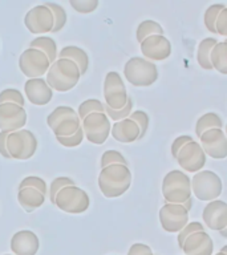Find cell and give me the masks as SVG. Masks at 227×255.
<instances>
[{
  "mask_svg": "<svg viewBox=\"0 0 227 255\" xmlns=\"http://www.w3.org/2000/svg\"><path fill=\"white\" fill-rule=\"evenodd\" d=\"M59 59H68L71 60L72 63H75L77 65L80 71V75L83 76L88 72L89 68V56L83 48L75 47V45H68L64 47L61 51L57 53Z\"/></svg>",
  "mask_w": 227,
  "mask_h": 255,
  "instance_id": "7402d4cb",
  "label": "cell"
},
{
  "mask_svg": "<svg viewBox=\"0 0 227 255\" xmlns=\"http://www.w3.org/2000/svg\"><path fill=\"white\" fill-rule=\"evenodd\" d=\"M219 233L222 234L223 238H227V229H223V230H221V231H219Z\"/></svg>",
  "mask_w": 227,
  "mask_h": 255,
  "instance_id": "c3c4849f",
  "label": "cell"
},
{
  "mask_svg": "<svg viewBox=\"0 0 227 255\" xmlns=\"http://www.w3.org/2000/svg\"><path fill=\"white\" fill-rule=\"evenodd\" d=\"M24 24L33 35H43L53 29V16L44 4H40L25 13Z\"/></svg>",
  "mask_w": 227,
  "mask_h": 255,
  "instance_id": "7c38bea8",
  "label": "cell"
},
{
  "mask_svg": "<svg viewBox=\"0 0 227 255\" xmlns=\"http://www.w3.org/2000/svg\"><path fill=\"white\" fill-rule=\"evenodd\" d=\"M153 35H163V28L159 25L154 20H145L139 24L135 32V37L139 44L142 43L143 40Z\"/></svg>",
  "mask_w": 227,
  "mask_h": 255,
  "instance_id": "f1b7e54d",
  "label": "cell"
},
{
  "mask_svg": "<svg viewBox=\"0 0 227 255\" xmlns=\"http://www.w3.org/2000/svg\"><path fill=\"white\" fill-rule=\"evenodd\" d=\"M7 150L11 159H25L32 158L37 150V139L35 134L28 129L8 133Z\"/></svg>",
  "mask_w": 227,
  "mask_h": 255,
  "instance_id": "52a82bcc",
  "label": "cell"
},
{
  "mask_svg": "<svg viewBox=\"0 0 227 255\" xmlns=\"http://www.w3.org/2000/svg\"><path fill=\"white\" fill-rule=\"evenodd\" d=\"M131 185V170L123 165H109L100 171L99 187L104 197L118 198Z\"/></svg>",
  "mask_w": 227,
  "mask_h": 255,
  "instance_id": "6da1fadb",
  "label": "cell"
},
{
  "mask_svg": "<svg viewBox=\"0 0 227 255\" xmlns=\"http://www.w3.org/2000/svg\"><path fill=\"white\" fill-rule=\"evenodd\" d=\"M51 63L43 52L28 48L20 55L19 68L23 75L28 79H40L41 76L47 75Z\"/></svg>",
  "mask_w": 227,
  "mask_h": 255,
  "instance_id": "30bf717a",
  "label": "cell"
},
{
  "mask_svg": "<svg viewBox=\"0 0 227 255\" xmlns=\"http://www.w3.org/2000/svg\"><path fill=\"white\" fill-rule=\"evenodd\" d=\"M112 137L122 143L134 142L139 138V129L131 120L125 119L117 121L111 128Z\"/></svg>",
  "mask_w": 227,
  "mask_h": 255,
  "instance_id": "44dd1931",
  "label": "cell"
},
{
  "mask_svg": "<svg viewBox=\"0 0 227 255\" xmlns=\"http://www.w3.org/2000/svg\"><path fill=\"white\" fill-rule=\"evenodd\" d=\"M44 5L51 11L52 16H53V29L52 32H60L65 27V24H67V12L64 9L60 4L57 3H52V1H47V3H44Z\"/></svg>",
  "mask_w": 227,
  "mask_h": 255,
  "instance_id": "f546056e",
  "label": "cell"
},
{
  "mask_svg": "<svg viewBox=\"0 0 227 255\" xmlns=\"http://www.w3.org/2000/svg\"><path fill=\"white\" fill-rule=\"evenodd\" d=\"M141 52L149 61H163L171 55L170 41L163 35L149 36L141 43Z\"/></svg>",
  "mask_w": 227,
  "mask_h": 255,
  "instance_id": "2e32d148",
  "label": "cell"
},
{
  "mask_svg": "<svg viewBox=\"0 0 227 255\" xmlns=\"http://www.w3.org/2000/svg\"><path fill=\"white\" fill-rule=\"evenodd\" d=\"M175 159L178 161V165L183 170L190 171V173H198L206 165V154L202 150L201 145L195 141L186 143L179 150Z\"/></svg>",
  "mask_w": 227,
  "mask_h": 255,
  "instance_id": "4fadbf2b",
  "label": "cell"
},
{
  "mask_svg": "<svg viewBox=\"0 0 227 255\" xmlns=\"http://www.w3.org/2000/svg\"><path fill=\"white\" fill-rule=\"evenodd\" d=\"M217 43L218 41L214 37H206L199 43L198 51H197V61H198L199 67L202 69H206V71L213 69L210 63V53Z\"/></svg>",
  "mask_w": 227,
  "mask_h": 255,
  "instance_id": "484cf974",
  "label": "cell"
},
{
  "mask_svg": "<svg viewBox=\"0 0 227 255\" xmlns=\"http://www.w3.org/2000/svg\"><path fill=\"white\" fill-rule=\"evenodd\" d=\"M182 250L185 255H213L214 243L206 231L191 234L183 242Z\"/></svg>",
  "mask_w": 227,
  "mask_h": 255,
  "instance_id": "ffe728a7",
  "label": "cell"
},
{
  "mask_svg": "<svg viewBox=\"0 0 227 255\" xmlns=\"http://www.w3.org/2000/svg\"><path fill=\"white\" fill-rule=\"evenodd\" d=\"M201 147L205 154L214 159H225L227 157V139L222 129H211L201 137Z\"/></svg>",
  "mask_w": 227,
  "mask_h": 255,
  "instance_id": "9a60e30c",
  "label": "cell"
},
{
  "mask_svg": "<svg viewBox=\"0 0 227 255\" xmlns=\"http://www.w3.org/2000/svg\"><path fill=\"white\" fill-rule=\"evenodd\" d=\"M29 48H33V49L43 52L51 64L57 59V44H56V41L52 37L39 36V37H36V39H33L29 43Z\"/></svg>",
  "mask_w": 227,
  "mask_h": 255,
  "instance_id": "d4e9b609",
  "label": "cell"
},
{
  "mask_svg": "<svg viewBox=\"0 0 227 255\" xmlns=\"http://www.w3.org/2000/svg\"><path fill=\"white\" fill-rule=\"evenodd\" d=\"M75 116H77V113H76V111L73 108L64 107V105L63 107H57L55 111L52 112L51 115L47 117L48 127L51 128V129H53V128H55L59 123H61L63 120L69 119V117H75Z\"/></svg>",
  "mask_w": 227,
  "mask_h": 255,
  "instance_id": "4dcf8cb0",
  "label": "cell"
},
{
  "mask_svg": "<svg viewBox=\"0 0 227 255\" xmlns=\"http://www.w3.org/2000/svg\"><path fill=\"white\" fill-rule=\"evenodd\" d=\"M202 218L211 230L221 231L227 229V203L221 199L211 201L203 209Z\"/></svg>",
  "mask_w": 227,
  "mask_h": 255,
  "instance_id": "e0dca14e",
  "label": "cell"
},
{
  "mask_svg": "<svg viewBox=\"0 0 227 255\" xmlns=\"http://www.w3.org/2000/svg\"><path fill=\"white\" fill-rule=\"evenodd\" d=\"M226 5L225 4H213L210 7L207 8L206 12H205V17H203V23H205V27L209 29V32L211 33H215V21L218 19L219 13L222 9H225Z\"/></svg>",
  "mask_w": 227,
  "mask_h": 255,
  "instance_id": "d6a6232c",
  "label": "cell"
},
{
  "mask_svg": "<svg viewBox=\"0 0 227 255\" xmlns=\"http://www.w3.org/2000/svg\"><path fill=\"white\" fill-rule=\"evenodd\" d=\"M222 119L217 113H206V115L201 116L195 124V134L199 138L205 131L211 130V129H222Z\"/></svg>",
  "mask_w": 227,
  "mask_h": 255,
  "instance_id": "4316f807",
  "label": "cell"
},
{
  "mask_svg": "<svg viewBox=\"0 0 227 255\" xmlns=\"http://www.w3.org/2000/svg\"><path fill=\"white\" fill-rule=\"evenodd\" d=\"M215 255H227V254H223V253H218V254H215Z\"/></svg>",
  "mask_w": 227,
  "mask_h": 255,
  "instance_id": "681fc988",
  "label": "cell"
},
{
  "mask_svg": "<svg viewBox=\"0 0 227 255\" xmlns=\"http://www.w3.org/2000/svg\"><path fill=\"white\" fill-rule=\"evenodd\" d=\"M191 194V178L185 171L171 170L163 177L162 195L166 203L183 205Z\"/></svg>",
  "mask_w": 227,
  "mask_h": 255,
  "instance_id": "3957f363",
  "label": "cell"
},
{
  "mask_svg": "<svg viewBox=\"0 0 227 255\" xmlns=\"http://www.w3.org/2000/svg\"><path fill=\"white\" fill-rule=\"evenodd\" d=\"M53 205L59 207L60 210L68 214H81L89 209L91 199L89 195L81 187L76 186H67L56 194Z\"/></svg>",
  "mask_w": 227,
  "mask_h": 255,
  "instance_id": "8992f818",
  "label": "cell"
},
{
  "mask_svg": "<svg viewBox=\"0 0 227 255\" xmlns=\"http://www.w3.org/2000/svg\"><path fill=\"white\" fill-rule=\"evenodd\" d=\"M39 249V238L31 230L17 231L11 238V250L15 255H36Z\"/></svg>",
  "mask_w": 227,
  "mask_h": 255,
  "instance_id": "d6986e66",
  "label": "cell"
},
{
  "mask_svg": "<svg viewBox=\"0 0 227 255\" xmlns=\"http://www.w3.org/2000/svg\"><path fill=\"white\" fill-rule=\"evenodd\" d=\"M23 187H32V189L39 190L41 194L47 195V183L40 177H25L19 185V189H23Z\"/></svg>",
  "mask_w": 227,
  "mask_h": 255,
  "instance_id": "60d3db41",
  "label": "cell"
},
{
  "mask_svg": "<svg viewBox=\"0 0 227 255\" xmlns=\"http://www.w3.org/2000/svg\"><path fill=\"white\" fill-rule=\"evenodd\" d=\"M191 206H193V198H190V199H187L186 202L183 203V207H185V209H186L187 211L190 210L191 209Z\"/></svg>",
  "mask_w": 227,
  "mask_h": 255,
  "instance_id": "7dc6e473",
  "label": "cell"
},
{
  "mask_svg": "<svg viewBox=\"0 0 227 255\" xmlns=\"http://www.w3.org/2000/svg\"><path fill=\"white\" fill-rule=\"evenodd\" d=\"M222 179L211 170H201L191 178V193L199 201L211 202L222 194Z\"/></svg>",
  "mask_w": 227,
  "mask_h": 255,
  "instance_id": "5b68a950",
  "label": "cell"
},
{
  "mask_svg": "<svg viewBox=\"0 0 227 255\" xmlns=\"http://www.w3.org/2000/svg\"><path fill=\"white\" fill-rule=\"evenodd\" d=\"M131 108H133V100L129 97L126 105H125L122 109H119V111H113V109L108 108L107 105L104 104V113L108 116V119L113 120L114 123H117V121H121V120L129 119V116H130L131 113Z\"/></svg>",
  "mask_w": 227,
  "mask_h": 255,
  "instance_id": "836d02e7",
  "label": "cell"
},
{
  "mask_svg": "<svg viewBox=\"0 0 227 255\" xmlns=\"http://www.w3.org/2000/svg\"><path fill=\"white\" fill-rule=\"evenodd\" d=\"M210 63L213 69L227 75V41H218L210 53Z\"/></svg>",
  "mask_w": 227,
  "mask_h": 255,
  "instance_id": "cb8c5ba5",
  "label": "cell"
},
{
  "mask_svg": "<svg viewBox=\"0 0 227 255\" xmlns=\"http://www.w3.org/2000/svg\"><path fill=\"white\" fill-rule=\"evenodd\" d=\"M129 120H131V121L135 123V125L138 127L139 138H142L143 135L146 134L147 127H149V116H147L146 112H143V111L131 112L130 116H129Z\"/></svg>",
  "mask_w": 227,
  "mask_h": 255,
  "instance_id": "8d00e7d4",
  "label": "cell"
},
{
  "mask_svg": "<svg viewBox=\"0 0 227 255\" xmlns=\"http://www.w3.org/2000/svg\"><path fill=\"white\" fill-rule=\"evenodd\" d=\"M80 128H81V121H80L79 116H75V117L63 120L52 130H53L56 137H68V135L75 134Z\"/></svg>",
  "mask_w": 227,
  "mask_h": 255,
  "instance_id": "83f0119b",
  "label": "cell"
},
{
  "mask_svg": "<svg viewBox=\"0 0 227 255\" xmlns=\"http://www.w3.org/2000/svg\"><path fill=\"white\" fill-rule=\"evenodd\" d=\"M1 104H15V105L24 108L25 100H24L21 92L17 89H4L0 92V105Z\"/></svg>",
  "mask_w": 227,
  "mask_h": 255,
  "instance_id": "e575fe53",
  "label": "cell"
},
{
  "mask_svg": "<svg viewBox=\"0 0 227 255\" xmlns=\"http://www.w3.org/2000/svg\"><path fill=\"white\" fill-rule=\"evenodd\" d=\"M159 222L166 233H179L189 223V211L183 205L165 203L159 210Z\"/></svg>",
  "mask_w": 227,
  "mask_h": 255,
  "instance_id": "8fae6325",
  "label": "cell"
},
{
  "mask_svg": "<svg viewBox=\"0 0 227 255\" xmlns=\"http://www.w3.org/2000/svg\"><path fill=\"white\" fill-rule=\"evenodd\" d=\"M215 33L221 36H227V7L221 11L218 19L215 21Z\"/></svg>",
  "mask_w": 227,
  "mask_h": 255,
  "instance_id": "7bdbcfd3",
  "label": "cell"
},
{
  "mask_svg": "<svg viewBox=\"0 0 227 255\" xmlns=\"http://www.w3.org/2000/svg\"><path fill=\"white\" fill-rule=\"evenodd\" d=\"M24 92L28 101L36 107L47 105L53 97V91L44 79H28L24 84Z\"/></svg>",
  "mask_w": 227,
  "mask_h": 255,
  "instance_id": "ac0fdd59",
  "label": "cell"
},
{
  "mask_svg": "<svg viewBox=\"0 0 227 255\" xmlns=\"http://www.w3.org/2000/svg\"><path fill=\"white\" fill-rule=\"evenodd\" d=\"M101 169L109 166V165H123V166H127V161L125 159L119 151L117 150H107L101 157Z\"/></svg>",
  "mask_w": 227,
  "mask_h": 255,
  "instance_id": "d590c367",
  "label": "cell"
},
{
  "mask_svg": "<svg viewBox=\"0 0 227 255\" xmlns=\"http://www.w3.org/2000/svg\"><path fill=\"white\" fill-rule=\"evenodd\" d=\"M92 113H104V104L100 100L89 99L79 105L77 116H79L80 121H83L87 116L92 115Z\"/></svg>",
  "mask_w": 227,
  "mask_h": 255,
  "instance_id": "1f68e13d",
  "label": "cell"
},
{
  "mask_svg": "<svg viewBox=\"0 0 227 255\" xmlns=\"http://www.w3.org/2000/svg\"><path fill=\"white\" fill-rule=\"evenodd\" d=\"M111 120L105 113H92L81 121L84 138L95 145H103L111 134Z\"/></svg>",
  "mask_w": 227,
  "mask_h": 255,
  "instance_id": "9c48e42d",
  "label": "cell"
},
{
  "mask_svg": "<svg viewBox=\"0 0 227 255\" xmlns=\"http://www.w3.org/2000/svg\"><path fill=\"white\" fill-rule=\"evenodd\" d=\"M191 141H194V138H193L191 135H179V137H177V138L174 139V142L171 145V155L174 157V159L177 158V154L179 153V150H181L186 143L191 142Z\"/></svg>",
  "mask_w": 227,
  "mask_h": 255,
  "instance_id": "ee69618b",
  "label": "cell"
},
{
  "mask_svg": "<svg viewBox=\"0 0 227 255\" xmlns=\"http://www.w3.org/2000/svg\"><path fill=\"white\" fill-rule=\"evenodd\" d=\"M104 99L105 105L113 111H119L126 105L129 96L126 87L118 72H108L104 80Z\"/></svg>",
  "mask_w": 227,
  "mask_h": 255,
  "instance_id": "ba28073f",
  "label": "cell"
},
{
  "mask_svg": "<svg viewBox=\"0 0 227 255\" xmlns=\"http://www.w3.org/2000/svg\"><path fill=\"white\" fill-rule=\"evenodd\" d=\"M81 75L77 65L68 59H56L47 72V84L52 91L68 92L79 84Z\"/></svg>",
  "mask_w": 227,
  "mask_h": 255,
  "instance_id": "7a4b0ae2",
  "label": "cell"
},
{
  "mask_svg": "<svg viewBox=\"0 0 227 255\" xmlns=\"http://www.w3.org/2000/svg\"><path fill=\"white\" fill-rule=\"evenodd\" d=\"M69 4L79 13H92L99 7V0H69Z\"/></svg>",
  "mask_w": 227,
  "mask_h": 255,
  "instance_id": "f35d334b",
  "label": "cell"
},
{
  "mask_svg": "<svg viewBox=\"0 0 227 255\" xmlns=\"http://www.w3.org/2000/svg\"><path fill=\"white\" fill-rule=\"evenodd\" d=\"M7 137L8 133L5 131H0V154L3 155L5 159H11L7 150Z\"/></svg>",
  "mask_w": 227,
  "mask_h": 255,
  "instance_id": "bcb514c9",
  "label": "cell"
},
{
  "mask_svg": "<svg viewBox=\"0 0 227 255\" xmlns=\"http://www.w3.org/2000/svg\"><path fill=\"white\" fill-rule=\"evenodd\" d=\"M127 255H154L151 251L150 246L145 243H134L127 251Z\"/></svg>",
  "mask_w": 227,
  "mask_h": 255,
  "instance_id": "f6af8a7d",
  "label": "cell"
},
{
  "mask_svg": "<svg viewBox=\"0 0 227 255\" xmlns=\"http://www.w3.org/2000/svg\"><path fill=\"white\" fill-rule=\"evenodd\" d=\"M56 139H57V142H59L60 145H63V146L76 147V146H79L80 143L83 142L84 131H83V129L80 128L79 130L76 131L75 134L68 135V137H56Z\"/></svg>",
  "mask_w": 227,
  "mask_h": 255,
  "instance_id": "b9f144b4",
  "label": "cell"
},
{
  "mask_svg": "<svg viewBox=\"0 0 227 255\" xmlns=\"http://www.w3.org/2000/svg\"><path fill=\"white\" fill-rule=\"evenodd\" d=\"M73 185H76V182L69 177H57V178L53 179L51 182V187H49V199H51V202L53 203L56 194L61 189L67 186H73Z\"/></svg>",
  "mask_w": 227,
  "mask_h": 255,
  "instance_id": "74e56055",
  "label": "cell"
},
{
  "mask_svg": "<svg viewBox=\"0 0 227 255\" xmlns=\"http://www.w3.org/2000/svg\"><path fill=\"white\" fill-rule=\"evenodd\" d=\"M17 201H19L20 206L23 207L27 213H32L36 209L43 206L44 202H45V195L41 194L36 189H32V187H23V189H19Z\"/></svg>",
  "mask_w": 227,
  "mask_h": 255,
  "instance_id": "603a6c76",
  "label": "cell"
},
{
  "mask_svg": "<svg viewBox=\"0 0 227 255\" xmlns=\"http://www.w3.org/2000/svg\"><path fill=\"white\" fill-rule=\"evenodd\" d=\"M4 255H9V254H4Z\"/></svg>",
  "mask_w": 227,
  "mask_h": 255,
  "instance_id": "f907efd6",
  "label": "cell"
},
{
  "mask_svg": "<svg viewBox=\"0 0 227 255\" xmlns=\"http://www.w3.org/2000/svg\"><path fill=\"white\" fill-rule=\"evenodd\" d=\"M123 76L133 87H150L158 79V69L143 57H131L123 67Z\"/></svg>",
  "mask_w": 227,
  "mask_h": 255,
  "instance_id": "277c9868",
  "label": "cell"
},
{
  "mask_svg": "<svg viewBox=\"0 0 227 255\" xmlns=\"http://www.w3.org/2000/svg\"><path fill=\"white\" fill-rule=\"evenodd\" d=\"M199 231H205V226H203L201 222H189L186 226L183 227L182 230L178 233V245L179 247L182 249L183 242L186 241V238H189L191 234L194 233H199Z\"/></svg>",
  "mask_w": 227,
  "mask_h": 255,
  "instance_id": "ab89813d",
  "label": "cell"
},
{
  "mask_svg": "<svg viewBox=\"0 0 227 255\" xmlns=\"http://www.w3.org/2000/svg\"><path fill=\"white\" fill-rule=\"evenodd\" d=\"M28 121L25 108L15 104H1L0 105V131L12 133L25 127Z\"/></svg>",
  "mask_w": 227,
  "mask_h": 255,
  "instance_id": "5bb4252c",
  "label": "cell"
}]
</instances>
